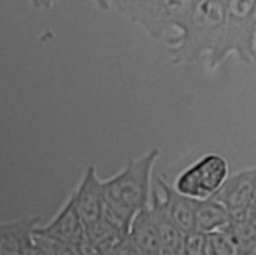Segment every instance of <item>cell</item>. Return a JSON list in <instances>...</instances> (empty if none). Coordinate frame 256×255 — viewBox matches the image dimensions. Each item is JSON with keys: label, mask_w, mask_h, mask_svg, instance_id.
Wrapping results in <instances>:
<instances>
[{"label": "cell", "mask_w": 256, "mask_h": 255, "mask_svg": "<svg viewBox=\"0 0 256 255\" xmlns=\"http://www.w3.org/2000/svg\"><path fill=\"white\" fill-rule=\"evenodd\" d=\"M225 10V0H197L185 25L166 38L173 64L189 65L208 59L220 38Z\"/></svg>", "instance_id": "7a4b0ae2"}, {"label": "cell", "mask_w": 256, "mask_h": 255, "mask_svg": "<svg viewBox=\"0 0 256 255\" xmlns=\"http://www.w3.org/2000/svg\"><path fill=\"white\" fill-rule=\"evenodd\" d=\"M94 3L96 4V6L104 11H107L110 9L111 5H112V1L111 0H94Z\"/></svg>", "instance_id": "ac0fdd59"}, {"label": "cell", "mask_w": 256, "mask_h": 255, "mask_svg": "<svg viewBox=\"0 0 256 255\" xmlns=\"http://www.w3.org/2000/svg\"><path fill=\"white\" fill-rule=\"evenodd\" d=\"M237 254L236 248L229 236L223 231L218 230L207 233V252L206 255H232Z\"/></svg>", "instance_id": "9a60e30c"}, {"label": "cell", "mask_w": 256, "mask_h": 255, "mask_svg": "<svg viewBox=\"0 0 256 255\" xmlns=\"http://www.w3.org/2000/svg\"><path fill=\"white\" fill-rule=\"evenodd\" d=\"M84 227L85 224L76 209L72 195H70L53 219L44 226H36L33 233L71 244L79 249L81 255H84L90 254Z\"/></svg>", "instance_id": "8992f818"}, {"label": "cell", "mask_w": 256, "mask_h": 255, "mask_svg": "<svg viewBox=\"0 0 256 255\" xmlns=\"http://www.w3.org/2000/svg\"><path fill=\"white\" fill-rule=\"evenodd\" d=\"M212 197L224 204L228 210L254 207V167L229 175Z\"/></svg>", "instance_id": "9c48e42d"}, {"label": "cell", "mask_w": 256, "mask_h": 255, "mask_svg": "<svg viewBox=\"0 0 256 255\" xmlns=\"http://www.w3.org/2000/svg\"><path fill=\"white\" fill-rule=\"evenodd\" d=\"M160 155L156 147L141 157L130 159L125 168L102 181L103 215L129 232L135 215L150 205L153 167Z\"/></svg>", "instance_id": "6da1fadb"}, {"label": "cell", "mask_w": 256, "mask_h": 255, "mask_svg": "<svg viewBox=\"0 0 256 255\" xmlns=\"http://www.w3.org/2000/svg\"><path fill=\"white\" fill-rule=\"evenodd\" d=\"M156 183L162 192V199L165 207L177 224V226L187 233L196 229L195 225V199L185 196L178 192L172 184H169L160 176L156 177Z\"/></svg>", "instance_id": "8fae6325"}, {"label": "cell", "mask_w": 256, "mask_h": 255, "mask_svg": "<svg viewBox=\"0 0 256 255\" xmlns=\"http://www.w3.org/2000/svg\"><path fill=\"white\" fill-rule=\"evenodd\" d=\"M71 195L84 224L95 221L103 215L102 181L98 178L94 165H90L86 169L80 183Z\"/></svg>", "instance_id": "ba28073f"}, {"label": "cell", "mask_w": 256, "mask_h": 255, "mask_svg": "<svg viewBox=\"0 0 256 255\" xmlns=\"http://www.w3.org/2000/svg\"><path fill=\"white\" fill-rule=\"evenodd\" d=\"M207 233L194 229L184 235V255H206Z\"/></svg>", "instance_id": "2e32d148"}, {"label": "cell", "mask_w": 256, "mask_h": 255, "mask_svg": "<svg viewBox=\"0 0 256 255\" xmlns=\"http://www.w3.org/2000/svg\"><path fill=\"white\" fill-rule=\"evenodd\" d=\"M40 221V216H32L0 222V255H40L33 238Z\"/></svg>", "instance_id": "52a82bcc"}, {"label": "cell", "mask_w": 256, "mask_h": 255, "mask_svg": "<svg viewBox=\"0 0 256 255\" xmlns=\"http://www.w3.org/2000/svg\"><path fill=\"white\" fill-rule=\"evenodd\" d=\"M230 55L245 64L256 63V0L226 1L220 38L206 61L216 69Z\"/></svg>", "instance_id": "3957f363"}, {"label": "cell", "mask_w": 256, "mask_h": 255, "mask_svg": "<svg viewBox=\"0 0 256 255\" xmlns=\"http://www.w3.org/2000/svg\"><path fill=\"white\" fill-rule=\"evenodd\" d=\"M33 238L40 255H81L79 249L71 244L34 233Z\"/></svg>", "instance_id": "5bb4252c"}, {"label": "cell", "mask_w": 256, "mask_h": 255, "mask_svg": "<svg viewBox=\"0 0 256 255\" xmlns=\"http://www.w3.org/2000/svg\"><path fill=\"white\" fill-rule=\"evenodd\" d=\"M230 223L228 208L213 197L196 200L195 225L196 229L205 233L224 229Z\"/></svg>", "instance_id": "4fadbf2b"}, {"label": "cell", "mask_w": 256, "mask_h": 255, "mask_svg": "<svg viewBox=\"0 0 256 255\" xmlns=\"http://www.w3.org/2000/svg\"><path fill=\"white\" fill-rule=\"evenodd\" d=\"M230 175L227 159L219 153H207L183 169L173 187L195 200L212 197Z\"/></svg>", "instance_id": "5b68a950"}, {"label": "cell", "mask_w": 256, "mask_h": 255, "mask_svg": "<svg viewBox=\"0 0 256 255\" xmlns=\"http://www.w3.org/2000/svg\"><path fill=\"white\" fill-rule=\"evenodd\" d=\"M116 10L140 25L151 37L162 38L180 30L197 0H111Z\"/></svg>", "instance_id": "277c9868"}, {"label": "cell", "mask_w": 256, "mask_h": 255, "mask_svg": "<svg viewBox=\"0 0 256 255\" xmlns=\"http://www.w3.org/2000/svg\"><path fill=\"white\" fill-rule=\"evenodd\" d=\"M225 1H227V0H225Z\"/></svg>", "instance_id": "ffe728a7"}, {"label": "cell", "mask_w": 256, "mask_h": 255, "mask_svg": "<svg viewBox=\"0 0 256 255\" xmlns=\"http://www.w3.org/2000/svg\"><path fill=\"white\" fill-rule=\"evenodd\" d=\"M254 185H255V197H254V207H256V166L254 167Z\"/></svg>", "instance_id": "d6986e66"}, {"label": "cell", "mask_w": 256, "mask_h": 255, "mask_svg": "<svg viewBox=\"0 0 256 255\" xmlns=\"http://www.w3.org/2000/svg\"><path fill=\"white\" fill-rule=\"evenodd\" d=\"M128 235L140 255H162L158 230L150 205L135 215Z\"/></svg>", "instance_id": "7c38bea8"}, {"label": "cell", "mask_w": 256, "mask_h": 255, "mask_svg": "<svg viewBox=\"0 0 256 255\" xmlns=\"http://www.w3.org/2000/svg\"><path fill=\"white\" fill-rule=\"evenodd\" d=\"M36 9H50L62 0H28Z\"/></svg>", "instance_id": "e0dca14e"}, {"label": "cell", "mask_w": 256, "mask_h": 255, "mask_svg": "<svg viewBox=\"0 0 256 255\" xmlns=\"http://www.w3.org/2000/svg\"><path fill=\"white\" fill-rule=\"evenodd\" d=\"M150 207L153 212L161 245L162 255H184L185 233L170 217L163 199L156 189H152Z\"/></svg>", "instance_id": "30bf717a"}]
</instances>
